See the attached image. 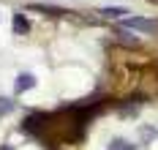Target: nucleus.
<instances>
[{
	"label": "nucleus",
	"instance_id": "nucleus-8",
	"mask_svg": "<svg viewBox=\"0 0 158 150\" xmlns=\"http://www.w3.org/2000/svg\"><path fill=\"white\" fill-rule=\"evenodd\" d=\"M3 150H11V148H3Z\"/></svg>",
	"mask_w": 158,
	"mask_h": 150
},
{
	"label": "nucleus",
	"instance_id": "nucleus-3",
	"mask_svg": "<svg viewBox=\"0 0 158 150\" xmlns=\"http://www.w3.org/2000/svg\"><path fill=\"white\" fill-rule=\"evenodd\" d=\"M11 25H14V33H19V35L30 33V25H27V19L22 17V14H14V19H11Z\"/></svg>",
	"mask_w": 158,
	"mask_h": 150
},
{
	"label": "nucleus",
	"instance_id": "nucleus-2",
	"mask_svg": "<svg viewBox=\"0 0 158 150\" xmlns=\"http://www.w3.org/2000/svg\"><path fill=\"white\" fill-rule=\"evenodd\" d=\"M30 87H35V77L33 74H19L14 82V90L16 93H25V90H30Z\"/></svg>",
	"mask_w": 158,
	"mask_h": 150
},
{
	"label": "nucleus",
	"instance_id": "nucleus-7",
	"mask_svg": "<svg viewBox=\"0 0 158 150\" xmlns=\"http://www.w3.org/2000/svg\"><path fill=\"white\" fill-rule=\"evenodd\" d=\"M150 3H158V0H150Z\"/></svg>",
	"mask_w": 158,
	"mask_h": 150
},
{
	"label": "nucleus",
	"instance_id": "nucleus-1",
	"mask_svg": "<svg viewBox=\"0 0 158 150\" xmlns=\"http://www.w3.org/2000/svg\"><path fill=\"white\" fill-rule=\"evenodd\" d=\"M126 27H134V30H142V33H158V22L153 19H142V17H131L123 22Z\"/></svg>",
	"mask_w": 158,
	"mask_h": 150
},
{
	"label": "nucleus",
	"instance_id": "nucleus-5",
	"mask_svg": "<svg viewBox=\"0 0 158 150\" xmlns=\"http://www.w3.org/2000/svg\"><path fill=\"white\" fill-rule=\"evenodd\" d=\"M109 150H136L131 142H126V139H112L109 142Z\"/></svg>",
	"mask_w": 158,
	"mask_h": 150
},
{
	"label": "nucleus",
	"instance_id": "nucleus-6",
	"mask_svg": "<svg viewBox=\"0 0 158 150\" xmlns=\"http://www.w3.org/2000/svg\"><path fill=\"white\" fill-rule=\"evenodd\" d=\"M101 14H104V17H109V19H114V17L128 14V11H126V8H101Z\"/></svg>",
	"mask_w": 158,
	"mask_h": 150
},
{
	"label": "nucleus",
	"instance_id": "nucleus-4",
	"mask_svg": "<svg viewBox=\"0 0 158 150\" xmlns=\"http://www.w3.org/2000/svg\"><path fill=\"white\" fill-rule=\"evenodd\" d=\"M14 109H16V101H14V98L0 96V117H6L8 112H14Z\"/></svg>",
	"mask_w": 158,
	"mask_h": 150
}]
</instances>
